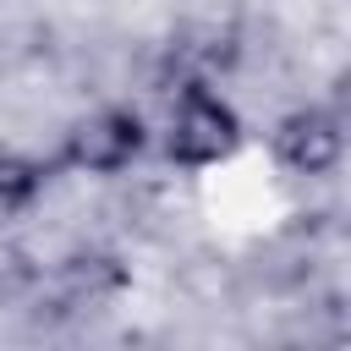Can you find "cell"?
Here are the masks:
<instances>
[{"label": "cell", "instance_id": "1", "mask_svg": "<svg viewBox=\"0 0 351 351\" xmlns=\"http://www.w3.org/2000/svg\"><path fill=\"white\" fill-rule=\"evenodd\" d=\"M247 126H241V110L208 82V77H186L176 93H170V110H165V126H159V154L176 165V170H214V165H230L236 148H241Z\"/></svg>", "mask_w": 351, "mask_h": 351}, {"label": "cell", "instance_id": "2", "mask_svg": "<svg viewBox=\"0 0 351 351\" xmlns=\"http://www.w3.org/2000/svg\"><path fill=\"white\" fill-rule=\"evenodd\" d=\"M148 148H154V126H148L143 110H132V104H99V110L77 115L60 132L49 165L71 170V176H99L104 181V176H126Z\"/></svg>", "mask_w": 351, "mask_h": 351}, {"label": "cell", "instance_id": "3", "mask_svg": "<svg viewBox=\"0 0 351 351\" xmlns=\"http://www.w3.org/2000/svg\"><path fill=\"white\" fill-rule=\"evenodd\" d=\"M269 154L285 176H335L346 159V115L335 104H296L274 121L269 132Z\"/></svg>", "mask_w": 351, "mask_h": 351}, {"label": "cell", "instance_id": "4", "mask_svg": "<svg viewBox=\"0 0 351 351\" xmlns=\"http://www.w3.org/2000/svg\"><path fill=\"white\" fill-rule=\"evenodd\" d=\"M49 285H55L60 307H104V302L126 296L132 269H126L121 252H110V247H77V252H66V258L55 263Z\"/></svg>", "mask_w": 351, "mask_h": 351}, {"label": "cell", "instance_id": "5", "mask_svg": "<svg viewBox=\"0 0 351 351\" xmlns=\"http://www.w3.org/2000/svg\"><path fill=\"white\" fill-rule=\"evenodd\" d=\"M55 181V165L38 159V154H22V148H0V219H16L27 214Z\"/></svg>", "mask_w": 351, "mask_h": 351}]
</instances>
